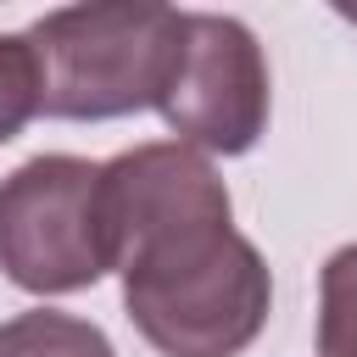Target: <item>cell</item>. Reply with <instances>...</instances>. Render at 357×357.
<instances>
[{"label":"cell","mask_w":357,"mask_h":357,"mask_svg":"<svg viewBox=\"0 0 357 357\" xmlns=\"http://www.w3.org/2000/svg\"><path fill=\"white\" fill-rule=\"evenodd\" d=\"M123 307L162 357H240L273 307L262 251L234 218H206L145 240L117 262Z\"/></svg>","instance_id":"1"},{"label":"cell","mask_w":357,"mask_h":357,"mask_svg":"<svg viewBox=\"0 0 357 357\" xmlns=\"http://www.w3.org/2000/svg\"><path fill=\"white\" fill-rule=\"evenodd\" d=\"M190 11L117 0V6H67L28 28L45 78V117L100 123L162 106L184 67Z\"/></svg>","instance_id":"2"},{"label":"cell","mask_w":357,"mask_h":357,"mask_svg":"<svg viewBox=\"0 0 357 357\" xmlns=\"http://www.w3.org/2000/svg\"><path fill=\"white\" fill-rule=\"evenodd\" d=\"M0 268L33 296H67L112 273L100 162L33 156L0 178Z\"/></svg>","instance_id":"3"},{"label":"cell","mask_w":357,"mask_h":357,"mask_svg":"<svg viewBox=\"0 0 357 357\" xmlns=\"http://www.w3.org/2000/svg\"><path fill=\"white\" fill-rule=\"evenodd\" d=\"M156 112L190 151H218V156L251 151L268 128V61L257 33L240 17L190 11L184 67Z\"/></svg>","instance_id":"4"},{"label":"cell","mask_w":357,"mask_h":357,"mask_svg":"<svg viewBox=\"0 0 357 357\" xmlns=\"http://www.w3.org/2000/svg\"><path fill=\"white\" fill-rule=\"evenodd\" d=\"M0 357H117V351L89 318L39 307L0 324Z\"/></svg>","instance_id":"5"},{"label":"cell","mask_w":357,"mask_h":357,"mask_svg":"<svg viewBox=\"0 0 357 357\" xmlns=\"http://www.w3.org/2000/svg\"><path fill=\"white\" fill-rule=\"evenodd\" d=\"M318 357H357V245H340L318 273Z\"/></svg>","instance_id":"6"},{"label":"cell","mask_w":357,"mask_h":357,"mask_svg":"<svg viewBox=\"0 0 357 357\" xmlns=\"http://www.w3.org/2000/svg\"><path fill=\"white\" fill-rule=\"evenodd\" d=\"M39 106H45V78L28 33H0V145L17 139Z\"/></svg>","instance_id":"7"}]
</instances>
